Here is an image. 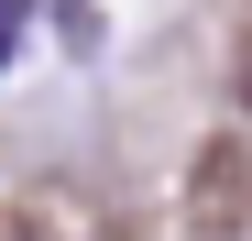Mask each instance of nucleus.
<instances>
[{"label":"nucleus","instance_id":"nucleus-1","mask_svg":"<svg viewBox=\"0 0 252 241\" xmlns=\"http://www.w3.org/2000/svg\"><path fill=\"white\" fill-rule=\"evenodd\" d=\"M22 22H33V0H0V66H11V44H22Z\"/></svg>","mask_w":252,"mask_h":241}]
</instances>
